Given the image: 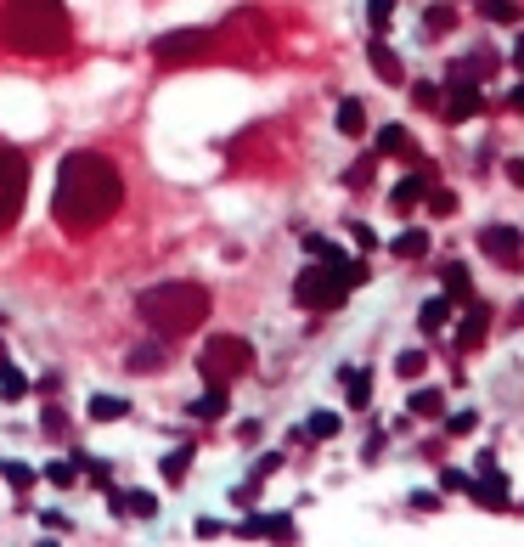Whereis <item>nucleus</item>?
I'll list each match as a JSON object with an SVG mask.
<instances>
[{"mask_svg":"<svg viewBox=\"0 0 524 547\" xmlns=\"http://www.w3.org/2000/svg\"><path fill=\"white\" fill-rule=\"evenodd\" d=\"M186 412L192 417H225V384H209V395H198Z\"/></svg>","mask_w":524,"mask_h":547,"instance_id":"393cba45","label":"nucleus"},{"mask_svg":"<svg viewBox=\"0 0 524 547\" xmlns=\"http://www.w3.org/2000/svg\"><path fill=\"white\" fill-rule=\"evenodd\" d=\"M485 321H490V310H485V305H474V310H468V321L456 328V344H463V350H474V344L485 339Z\"/></svg>","mask_w":524,"mask_h":547,"instance_id":"5701e85b","label":"nucleus"},{"mask_svg":"<svg viewBox=\"0 0 524 547\" xmlns=\"http://www.w3.org/2000/svg\"><path fill=\"white\" fill-rule=\"evenodd\" d=\"M474 424H479V412H456V417H451V424H445V435H468Z\"/></svg>","mask_w":524,"mask_h":547,"instance_id":"58836bf2","label":"nucleus"},{"mask_svg":"<svg viewBox=\"0 0 524 547\" xmlns=\"http://www.w3.org/2000/svg\"><path fill=\"white\" fill-rule=\"evenodd\" d=\"M440 412H445L440 390H412V417H440Z\"/></svg>","mask_w":524,"mask_h":547,"instance_id":"a878e982","label":"nucleus"},{"mask_svg":"<svg viewBox=\"0 0 524 547\" xmlns=\"http://www.w3.org/2000/svg\"><path fill=\"white\" fill-rule=\"evenodd\" d=\"M423 28H429V35H451V28H456V12L445 6V0H440V6H429V12H423Z\"/></svg>","mask_w":524,"mask_h":547,"instance_id":"c85d7f7f","label":"nucleus"},{"mask_svg":"<svg viewBox=\"0 0 524 547\" xmlns=\"http://www.w3.org/2000/svg\"><path fill=\"white\" fill-rule=\"evenodd\" d=\"M124 412H130L124 395H90V417H96V424H119Z\"/></svg>","mask_w":524,"mask_h":547,"instance_id":"aec40b11","label":"nucleus"},{"mask_svg":"<svg viewBox=\"0 0 524 547\" xmlns=\"http://www.w3.org/2000/svg\"><path fill=\"white\" fill-rule=\"evenodd\" d=\"M367 57H372V74H378L383 85H401V79H406V68H401V57H395V51H389L383 40H372V51H367Z\"/></svg>","mask_w":524,"mask_h":547,"instance_id":"ddd939ff","label":"nucleus"},{"mask_svg":"<svg viewBox=\"0 0 524 547\" xmlns=\"http://www.w3.org/2000/svg\"><path fill=\"white\" fill-rule=\"evenodd\" d=\"M344 424H339V412H310V424H305V435L310 440H333Z\"/></svg>","mask_w":524,"mask_h":547,"instance_id":"bb28decb","label":"nucleus"},{"mask_svg":"<svg viewBox=\"0 0 524 547\" xmlns=\"http://www.w3.org/2000/svg\"><path fill=\"white\" fill-rule=\"evenodd\" d=\"M440 277H445V294H451L456 305H468V300H474V282H468V266H463V260H451Z\"/></svg>","mask_w":524,"mask_h":547,"instance_id":"f3484780","label":"nucleus"},{"mask_svg":"<svg viewBox=\"0 0 524 547\" xmlns=\"http://www.w3.org/2000/svg\"><path fill=\"white\" fill-rule=\"evenodd\" d=\"M40 525H46V531H57V536H68V531H74V520H68V513H51V508L40 513Z\"/></svg>","mask_w":524,"mask_h":547,"instance_id":"4c0bfd02","label":"nucleus"},{"mask_svg":"<svg viewBox=\"0 0 524 547\" xmlns=\"http://www.w3.org/2000/svg\"><path fill=\"white\" fill-rule=\"evenodd\" d=\"M0 474H6V486H12V491H28V486L40 479V474L28 468V463H0Z\"/></svg>","mask_w":524,"mask_h":547,"instance_id":"7c9ffc66","label":"nucleus"},{"mask_svg":"<svg viewBox=\"0 0 524 547\" xmlns=\"http://www.w3.org/2000/svg\"><path fill=\"white\" fill-rule=\"evenodd\" d=\"M186 468H192V446H175V452L163 458V479H170V486H181Z\"/></svg>","mask_w":524,"mask_h":547,"instance_id":"cd10ccee","label":"nucleus"},{"mask_svg":"<svg viewBox=\"0 0 524 547\" xmlns=\"http://www.w3.org/2000/svg\"><path fill=\"white\" fill-rule=\"evenodd\" d=\"M412 508H417V513H429V508H440V491H417V497H412Z\"/></svg>","mask_w":524,"mask_h":547,"instance_id":"37998d69","label":"nucleus"},{"mask_svg":"<svg viewBox=\"0 0 524 547\" xmlns=\"http://www.w3.org/2000/svg\"><path fill=\"white\" fill-rule=\"evenodd\" d=\"M508 181H513V186H524V158H508Z\"/></svg>","mask_w":524,"mask_h":547,"instance_id":"a18cd8bd","label":"nucleus"},{"mask_svg":"<svg viewBox=\"0 0 524 547\" xmlns=\"http://www.w3.org/2000/svg\"><path fill=\"white\" fill-rule=\"evenodd\" d=\"M389 248H395L401 260H423V254H429V232H423V226H412V232H401V237L389 243Z\"/></svg>","mask_w":524,"mask_h":547,"instance_id":"412c9836","label":"nucleus"},{"mask_svg":"<svg viewBox=\"0 0 524 547\" xmlns=\"http://www.w3.org/2000/svg\"><path fill=\"white\" fill-rule=\"evenodd\" d=\"M40 474L51 479V486H57V491H68V486H74V479H79V463H46Z\"/></svg>","mask_w":524,"mask_h":547,"instance_id":"2f4dec72","label":"nucleus"},{"mask_svg":"<svg viewBox=\"0 0 524 547\" xmlns=\"http://www.w3.org/2000/svg\"><path fill=\"white\" fill-rule=\"evenodd\" d=\"M423 204H429V215H435V220H451V215H456V192H445V186H440V192H429Z\"/></svg>","mask_w":524,"mask_h":547,"instance_id":"72a5a7b5","label":"nucleus"},{"mask_svg":"<svg viewBox=\"0 0 524 547\" xmlns=\"http://www.w3.org/2000/svg\"><path fill=\"white\" fill-rule=\"evenodd\" d=\"M136 316L158 339H175V333L198 328V321L209 316V288L204 282H158V288H147V294H136Z\"/></svg>","mask_w":524,"mask_h":547,"instance_id":"7ed1b4c3","label":"nucleus"},{"mask_svg":"<svg viewBox=\"0 0 524 547\" xmlns=\"http://www.w3.org/2000/svg\"><path fill=\"white\" fill-rule=\"evenodd\" d=\"M277 468H282V452H266V458H259V463H254V474H248V479H254V486H259V479H271Z\"/></svg>","mask_w":524,"mask_h":547,"instance_id":"e433bc0d","label":"nucleus"},{"mask_svg":"<svg viewBox=\"0 0 524 547\" xmlns=\"http://www.w3.org/2000/svg\"><path fill=\"white\" fill-rule=\"evenodd\" d=\"M113 520H158V497L152 491H108Z\"/></svg>","mask_w":524,"mask_h":547,"instance_id":"9d476101","label":"nucleus"},{"mask_svg":"<svg viewBox=\"0 0 524 547\" xmlns=\"http://www.w3.org/2000/svg\"><path fill=\"white\" fill-rule=\"evenodd\" d=\"M0 395H6V401H23L28 395V378L12 367V356H6V339H0Z\"/></svg>","mask_w":524,"mask_h":547,"instance_id":"2eb2a0df","label":"nucleus"},{"mask_svg":"<svg viewBox=\"0 0 524 547\" xmlns=\"http://www.w3.org/2000/svg\"><path fill=\"white\" fill-rule=\"evenodd\" d=\"M362 282H367L362 260H316L310 271H299V282H293V300L305 310H339L350 300V288H362Z\"/></svg>","mask_w":524,"mask_h":547,"instance_id":"20e7f679","label":"nucleus"},{"mask_svg":"<svg viewBox=\"0 0 524 547\" xmlns=\"http://www.w3.org/2000/svg\"><path fill=\"white\" fill-rule=\"evenodd\" d=\"M474 6H479V17H490V23H519V17H524L519 0H474Z\"/></svg>","mask_w":524,"mask_h":547,"instance_id":"b1692460","label":"nucleus"},{"mask_svg":"<svg viewBox=\"0 0 524 547\" xmlns=\"http://www.w3.org/2000/svg\"><path fill=\"white\" fill-rule=\"evenodd\" d=\"M237 536H277V542H288L293 520H288V513H248V520L237 525Z\"/></svg>","mask_w":524,"mask_h":547,"instance_id":"f8f14e48","label":"nucleus"},{"mask_svg":"<svg viewBox=\"0 0 524 547\" xmlns=\"http://www.w3.org/2000/svg\"><path fill=\"white\" fill-rule=\"evenodd\" d=\"M367 23H372V35H389V23H395V0H367Z\"/></svg>","mask_w":524,"mask_h":547,"instance_id":"c756f323","label":"nucleus"},{"mask_svg":"<svg viewBox=\"0 0 524 547\" xmlns=\"http://www.w3.org/2000/svg\"><path fill=\"white\" fill-rule=\"evenodd\" d=\"M378 153H412V142H406L401 124H383V131H378Z\"/></svg>","mask_w":524,"mask_h":547,"instance_id":"473e14b6","label":"nucleus"},{"mask_svg":"<svg viewBox=\"0 0 524 547\" xmlns=\"http://www.w3.org/2000/svg\"><path fill=\"white\" fill-rule=\"evenodd\" d=\"M124 204V175L113 170V158L108 153H68L57 164V181H51V215H57V226L62 232H74V237H90L96 226H108V220L119 215Z\"/></svg>","mask_w":524,"mask_h":547,"instance_id":"f257e3e1","label":"nucleus"},{"mask_svg":"<svg viewBox=\"0 0 524 547\" xmlns=\"http://www.w3.org/2000/svg\"><path fill=\"white\" fill-rule=\"evenodd\" d=\"M513 68H524V40H519V46H513Z\"/></svg>","mask_w":524,"mask_h":547,"instance_id":"de8ad7c7","label":"nucleus"},{"mask_svg":"<svg viewBox=\"0 0 524 547\" xmlns=\"http://www.w3.org/2000/svg\"><path fill=\"white\" fill-rule=\"evenodd\" d=\"M198 373H204V384H225V390H232L243 373H254V344H248L243 333H215V339H204Z\"/></svg>","mask_w":524,"mask_h":547,"instance_id":"39448f33","label":"nucleus"},{"mask_svg":"<svg viewBox=\"0 0 524 547\" xmlns=\"http://www.w3.org/2000/svg\"><path fill=\"white\" fill-rule=\"evenodd\" d=\"M163 362H170V356H163V344H136V350L124 356V367H130V373H158Z\"/></svg>","mask_w":524,"mask_h":547,"instance_id":"a211bd4d","label":"nucleus"},{"mask_svg":"<svg viewBox=\"0 0 524 547\" xmlns=\"http://www.w3.org/2000/svg\"><path fill=\"white\" fill-rule=\"evenodd\" d=\"M423 198H429V175H406V181H401L395 192H389V204H395L401 215H406V209H417Z\"/></svg>","mask_w":524,"mask_h":547,"instance_id":"4468645a","label":"nucleus"},{"mask_svg":"<svg viewBox=\"0 0 524 547\" xmlns=\"http://www.w3.org/2000/svg\"><path fill=\"white\" fill-rule=\"evenodd\" d=\"M28 204V158L17 147H0V237H6Z\"/></svg>","mask_w":524,"mask_h":547,"instance_id":"423d86ee","label":"nucleus"},{"mask_svg":"<svg viewBox=\"0 0 524 547\" xmlns=\"http://www.w3.org/2000/svg\"><path fill=\"white\" fill-rule=\"evenodd\" d=\"M339 384H350V406H355V412L372 401V373H362V367H339Z\"/></svg>","mask_w":524,"mask_h":547,"instance_id":"dca6fc26","label":"nucleus"},{"mask_svg":"<svg viewBox=\"0 0 524 547\" xmlns=\"http://www.w3.org/2000/svg\"><path fill=\"white\" fill-rule=\"evenodd\" d=\"M46 435H68V417H62L57 406H46Z\"/></svg>","mask_w":524,"mask_h":547,"instance_id":"a19ab883","label":"nucleus"},{"mask_svg":"<svg viewBox=\"0 0 524 547\" xmlns=\"http://www.w3.org/2000/svg\"><path fill=\"white\" fill-rule=\"evenodd\" d=\"M198 536H204V542H209V536H225V525H220V520H198Z\"/></svg>","mask_w":524,"mask_h":547,"instance_id":"c03bdc74","label":"nucleus"},{"mask_svg":"<svg viewBox=\"0 0 524 547\" xmlns=\"http://www.w3.org/2000/svg\"><path fill=\"white\" fill-rule=\"evenodd\" d=\"M474 113H485V90L474 79H451V102H445V124H468Z\"/></svg>","mask_w":524,"mask_h":547,"instance_id":"6e6552de","label":"nucleus"},{"mask_svg":"<svg viewBox=\"0 0 524 547\" xmlns=\"http://www.w3.org/2000/svg\"><path fill=\"white\" fill-rule=\"evenodd\" d=\"M412 102H417V108H440V85H435V79H417V85H412Z\"/></svg>","mask_w":524,"mask_h":547,"instance_id":"f704fd0d","label":"nucleus"},{"mask_svg":"<svg viewBox=\"0 0 524 547\" xmlns=\"http://www.w3.org/2000/svg\"><path fill=\"white\" fill-rule=\"evenodd\" d=\"M451 305H456L451 294H445V300H429V305L417 310V328H423V333H440L445 321H451Z\"/></svg>","mask_w":524,"mask_h":547,"instance_id":"6ab92c4d","label":"nucleus"},{"mask_svg":"<svg viewBox=\"0 0 524 547\" xmlns=\"http://www.w3.org/2000/svg\"><path fill=\"white\" fill-rule=\"evenodd\" d=\"M350 237L362 243V248H378V237H372V226H362V220H350Z\"/></svg>","mask_w":524,"mask_h":547,"instance_id":"79ce46f5","label":"nucleus"},{"mask_svg":"<svg viewBox=\"0 0 524 547\" xmlns=\"http://www.w3.org/2000/svg\"><path fill=\"white\" fill-rule=\"evenodd\" d=\"M209 46H215L209 28H175V35L152 40V62H158V68H186V62H198Z\"/></svg>","mask_w":524,"mask_h":547,"instance_id":"0eeeda50","label":"nucleus"},{"mask_svg":"<svg viewBox=\"0 0 524 547\" xmlns=\"http://www.w3.org/2000/svg\"><path fill=\"white\" fill-rule=\"evenodd\" d=\"M423 367H429V356H423V350H406V356L395 362V373H401V378H417Z\"/></svg>","mask_w":524,"mask_h":547,"instance_id":"c9c22d12","label":"nucleus"},{"mask_svg":"<svg viewBox=\"0 0 524 547\" xmlns=\"http://www.w3.org/2000/svg\"><path fill=\"white\" fill-rule=\"evenodd\" d=\"M468 497H474L479 508H508V474L485 468L479 479H468Z\"/></svg>","mask_w":524,"mask_h":547,"instance_id":"9b49d317","label":"nucleus"},{"mask_svg":"<svg viewBox=\"0 0 524 547\" xmlns=\"http://www.w3.org/2000/svg\"><path fill=\"white\" fill-rule=\"evenodd\" d=\"M339 131H344V136H362V131H367V108L355 102V96H344V102H339Z\"/></svg>","mask_w":524,"mask_h":547,"instance_id":"4be33fe9","label":"nucleus"},{"mask_svg":"<svg viewBox=\"0 0 524 547\" xmlns=\"http://www.w3.org/2000/svg\"><path fill=\"white\" fill-rule=\"evenodd\" d=\"M0 40L17 57H57L74 40L68 0H6L0 6Z\"/></svg>","mask_w":524,"mask_h":547,"instance_id":"f03ea898","label":"nucleus"},{"mask_svg":"<svg viewBox=\"0 0 524 547\" xmlns=\"http://www.w3.org/2000/svg\"><path fill=\"white\" fill-rule=\"evenodd\" d=\"M508 108H513V113H524V79L513 85V96H508Z\"/></svg>","mask_w":524,"mask_h":547,"instance_id":"49530a36","label":"nucleus"},{"mask_svg":"<svg viewBox=\"0 0 524 547\" xmlns=\"http://www.w3.org/2000/svg\"><path fill=\"white\" fill-rule=\"evenodd\" d=\"M479 248H485V254H490L497 266H519L524 232H519V226H485V232H479Z\"/></svg>","mask_w":524,"mask_h":547,"instance_id":"1a4fd4ad","label":"nucleus"},{"mask_svg":"<svg viewBox=\"0 0 524 547\" xmlns=\"http://www.w3.org/2000/svg\"><path fill=\"white\" fill-rule=\"evenodd\" d=\"M440 486H445V491H468V474H463V468H445Z\"/></svg>","mask_w":524,"mask_h":547,"instance_id":"ea45409f","label":"nucleus"}]
</instances>
